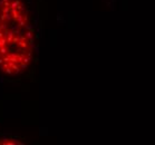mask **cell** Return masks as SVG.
Masks as SVG:
<instances>
[{"mask_svg": "<svg viewBox=\"0 0 155 145\" xmlns=\"http://www.w3.org/2000/svg\"><path fill=\"white\" fill-rule=\"evenodd\" d=\"M36 31L30 10L22 0H0V73L24 74L35 57Z\"/></svg>", "mask_w": 155, "mask_h": 145, "instance_id": "obj_1", "label": "cell"}]
</instances>
